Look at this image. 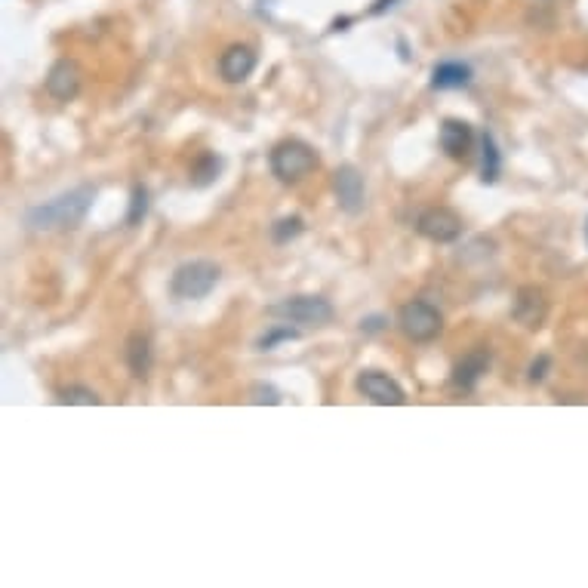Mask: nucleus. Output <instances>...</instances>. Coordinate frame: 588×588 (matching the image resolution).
Listing matches in <instances>:
<instances>
[{
  "label": "nucleus",
  "instance_id": "23",
  "mask_svg": "<svg viewBox=\"0 0 588 588\" xmlns=\"http://www.w3.org/2000/svg\"><path fill=\"white\" fill-rule=\"evenodd\" d=\"M549 370H552V358H549V354H539V358L533 360V364H530L527 380L533 382V385H539V382L545 380V376H549Z\"/></svg>",
  "mask_w": 588,
  "mask_h": 588
},
{
  "label": "nucleus",
  "instance_id": "10",
  "mask_svg": "<svg viewBox=\"0 0 588 588\" xmlns=\"http://www.w3.org/2000/svg\"><path fill=\"white\" fill-rule=\"evenodd\" d=\"M438 142L441 151L453 160H462L471 155L474 148V130L469 120H459V117H447L441 120V130H438Z\"/></svg>",
  "mask_w": 588,
  "mask_h": 588
},
{
  "label": "nucleus",
  "instance_id": "14",
  "mask_svg": "<svg viewBox=\"0 0 588 588\" xmlns=\"http://www.w3.org/2000/svg\"><path fill=\"white\" fill-rule=\"evenodd\" d=\"M471 66L465 62H456V59H447V62H438L431 71V90H465L471 84Z\"/></svg>",
  "mask_w": 588,
  "mask_h": 588
},
{
  "label": "nucleus",
  "instance_id": "24",
  "mask_svg": "<svg viewBox=\"0 0 588 588\" xmlns=\"http://www.w3.org/2000/svg\"><path fill=\"white\" fill-rule=\"evenodd\" d=\"M382 327H385V318H380V314H376V318L360 320V329H364V333H376V329H382Z\"/></svg>",
  "mask_w": 588,
  "mask_h": 588
},
{
  "label": "nucleus",
  "instance_id": "18",
  "mask_svg": "<svg viewBox=\"0 0 588 588\" xmlns=\"http://www.w3.org/2000/svg\"><path fill=\"white\" fill-rule=\"evenodd\" d=\"M302 231H305L302 216H284V219H278L271 225V240H275V244H289V240H296Z\"/></svg>",
  "mask_w": 588,
  "mask_h": 588
},
{
  "label": "nucleus",
  "instance_id": "20",
  "mask_svg": "<svg viewBox=\"0 0 588 588\" xmlns=\"http://www.w3.org/2000/svg\"><path fill=\"white\" fill-rule=\"evenodd\" d=\"M219 167H222V160L216 157V155H204L198 160L195 167H191V182L198 185V188H204V185H209L219 176Z\"/></svg>",
  "mask_w": 588,
  "mask_h": 588
},
{
  "label": "nucleus",
  "instance_id": "13",
  "mask_svg": "<svg viewBox=\"0 0 588 588\" xmlns=\"http://www.w3.org/2000/svg\"><path fill=\"white\" fill-rule=\"evenodd\" d=\"M487 367H490V351L487 349H474L465 354L462 360L453 367V385L456 389H462V391H471L474 385L481 382V376L487 373Z\"/></svg>",
  "mask_w": 588,
  "mask_h": 588
},
{
  "label": "nucleus",
  "instance_id": "12",
  "mask_svg": "<svg viewBox=\"0 0 588 588\" xmlns=\"http://www.w3.org/2000/svg\"><path fill=\"white\" fill-rule=\"evenodd\" d=\"M253 71H256V53L247 44H231L219 56V75L225 84H244Z\"/></svg>",
  "mask_w": 588,
  "mask_h": 588
},
{
  "label": "nucleus",
  "instance_id": "26",
  "mask_svg": "<svg viewBox=\"0 0 588 588\" xmlns=\"http://www.w3.org/2000/svg\"><path fill=\"white\" fill-rule=\"evenodd\" d=\"M585 240H588V222H585Z\"/></svg>",
  "mask_w": 588,
  "mask_h": 588
},
{
  "label": "nucleus",
  "instance_id": "19",
  "mask_svg": "<svg viewBox=\"0 0 588 588\" xmlns=\"http://www.w3.org/2000/svg\"><path fill=\"white\" fill-rule=\"evenodd\" d=\"M56 404H80V407H96L102 404V398L96 394L93 389H86V385H68V389L59 391V398H56Z\"/></svg>",
  "mask_w": 588,
  "mask_h": 588
},
{
  "label": "nucleus",
  "instance_id": "17",
  "mask_svg": "<svg viewBox=\"0 0 588 588\" xmlns=\"http://www.w3.org/2000/svg\"><path fill=\"white\" fill-rule=\"evenodd\" d=\"M293 340H299V329L287 327V320H284V324H275V327L265 329L259 340H256V349H259V351H275L280 342H293Z\"/></svg>",
  "mask_w": 588,
  "mask_h": 588
},
{
  "label": "nucleus",
  "instance_id": "4",
  "mask_svg": "<svg viewBox=\"0 0 588 588\" xmlns=\"http://www.w3.org/2000/svg\"><path fill=\"white\" fill-rule=\"evenodd\" d=\"M271 318H280L287 324H302V327H324L333 320V305L324 296H289L275 305H269Z\"/></svg>",
  "mask_w": 588,
  "mask_h": 588
},
{
  "label": "nucleus",
  "instance_id": "2",
  "mask_svg": "<svg viewBox=\"0 0 588 588\" xmlns=\"http://www.w3.org/2000/svg\"><path fill=\"white\" fill-rule=\"evenodd\" d=\"M318 151L311 148L309 142L302 139H284L278 142L275 148H271L269 155V167L271 173L278 176L284 185H293V182H302L305 176H311L318 170Z\"/></svg>",
  "mask_w": 588,
  "mask_h": 588
},
{
  "label": "nucleus",
  "instance_id": "9",
  "mask_svg": "<svg viewBox=\"0 0 588 588\" xmlns=\"http://www.w3.org/2000/svg\"><path fill=\"white\" fill-rule=\"evenodd\" d=\"M512 318L523 329H539L549 318V299L539 287H521L512 302Z\"/></svg>",
  "mask_w": 588,
  "mask_h": 588
},
{
  "label": "nucleus",
  "instance_id": "3",
  "mask_svg": "<svg viewBox=\"0 0 588 588\" xmlns=\"http://www.w3.org/2000/svg\"><path fill=\"white\" fill-rule=\"evenodd\" d=\"M219 278H222V271L216 262L188 259L173 271L170 293L176 296V299H204V296H209L216 289Z\"/></svg>",
  "mask_w": 588,
  "mask_h": 588
},
{
  "label": "nucleus",
  "instance_id": "1",
  "mask_svg": "<svg viewBox=\"0 0 588 588\" xmlns=\"http://www.w3.org/2000/svg\"><path fill=\"white\" fill-rule=\"evenodd\" d=\"M96 200V188L90 185H77V188L56 195L46 204L31 207L25 213V225L31 231H71L86 219Z\"/></svg>",
  "mask_w": 588,
  "mask_h": 588
},
{
  "label": "nucleus",
  "instance_id": "25",
  "mask_svg": "<svg viewBox=\"0 0 588 588\" xmlns=\"http://www.w3.org/2000/svg\"><path fill=\"white\" fill-rule=\"evenodd\" d=\"M394 4H398V0H376V4H373V10H370V13H373V15H382L385 10H391Z\"/></svg>",
  "mask_w": 588,
  "mask_h": 588
},
{
  "label": "nucleus",
  "instance_id": "15",
  "mask_svg": "<svg viewBox=\"0 0 588 588\" xmlns=\"http://www.w3.org/2000/svg\"><path fill=\"white\" fill-rule=\"evenodd\" d=\"M127 367L136 380H148L151 367H155V351H151V340L145 333H133L127 340Z\"/></svg>",
  "mask_w": 588,
  "mask_h": 588
},
{
  "label": "nucleus",
  "instance_id": "7",
  "mask_svg": "<svg viewBox=\"0 0 588 588\" xmlns=\"http://www.w3.org/2000/svg\"><path fill=\"white\" fill-rule=\"evenodd\" d=\"M333 195L336 204H340L349 216H358L367 204V191H364V176L354 164H342L336 167L333 173Z\"/></svg>",
  "mask_w": 588,
  "mask_h": 588
},
{
  "label": "nucleus",
  "instance_id": "6",
  "mask_svg": "<svg viewBox=\"0 0 588 588\" xmlns=\"http://www.w3.org/2000/svg\"><path fill=\"white\" fill-rule=\"evenodd\" d=\"M416 231L431 244H453L462 235V219H459L456 209L450 207H429L419 213Z\"/></svg>",
  "mask_w": 588,
  "mask_h": 588
},
{
  "label": "nucleus",
  "instance_id": "16",
  "mask_svg": "<svg viewBox=\"0 0 588 588\" xmlns=\"http://www.w3.org/2000/svg\"><path fill=\"white\" fill-rule=\"evenodd\" d=\"M499 173H502V155H499L493 133H484L481 136V182L493 185L499 182Z\"/></svg>",
  "mask_w": 588,
  "mask_h": 588
},
{
  "label": "nucleus",
  "instance_id": "5",
  "mask_svg": "<svg viewBox=\"0 0 588 588\" xmlns=\"http://www.w3.org/2000/svg\"><path fill=\"white\" fill-rule=\"evenodd\" d=\"M398 327L404 329L407 340L431 342V340H438L441 329H444V318H441V311L434 309V305L425 302V299H413V302L400 305Z\"/></svg>",
  "mask_w": 588,
  "mask_h": 588
},
{
  "label": "nucleus",
  "instance_id": "11",
  "mask_svg": "<svg viewBox=\"0 0 588 588\" xmlns=\"http://www.w3.org/2000/svg\"><path fill=\"white\" fill-rule=\"evenodd\" d=\"M80 80H84V71H80L77 62L59 59L50 71H46V93H50L56 102H71L80 93Z\"/></svg>",
  "mask_w": 588,
  "mask_h": 588
},
{
  "label": "nucleus",
  "instance_id": "21",
  "mask_svg": "<svg viewBox=\"0 0 588 588\" xmlns=\"http://www.w3.org/2000/svg\"><path fill=\"white\" fill-rule=\"evenodd\" d=\"M148 213V188L145 185H133L130 195V213H127V225H139Z\"/></svg>",
  "mask_w": 588,
  "mask_h": 588
},
{
  "label": "nucleus",
  "instance_id": "8",
  "mask_svg": "<svg viewBox=\"0 0 588 588\" xmlns=\"http://www.w3.org/2000/svg\"><path fill=\"white\" fill-rule=\"evenodd\" d=\"M358 391L370 398L373 404L380 407H400L407 404V394L398 382L391 380L389 373H380V370H364L358 376Z\"/></svg>",
  "mask_w": 588,
  "mask_h": 588
},
{
  "label": "nucleus",
  "instance_id": "22",
  "mask_svg": "<svg viewBox=\"0 0 588 588\" xmlns=\"http://www.w3.org/2000/svg\"><path fill=\"white\" fill-rule=\"evenodd\" d=\"M280 391L275 385H265V382H256L249 385V404H269V407H278L280 404Z\"/></svg>",
  "mask_w": 588,
  "mask_h": 588
}]
</instances>
